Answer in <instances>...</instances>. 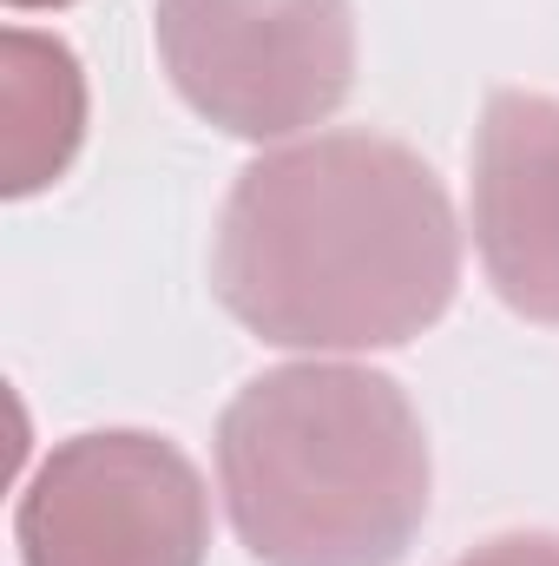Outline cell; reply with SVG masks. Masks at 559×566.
<instances>
[{
  "label": "cell",
  "mask_w": 559,
  "mask_h": 566,
  "mask_svg": "<svg viewBox=\"0 0 559 566\" xmlns=\"http://www.w3.org/2000/svg\"><path fill=\"white\" fill-rule=\"evenodd\" d=\"M211 283L277 349H395L454 303V205L402 139L283 145L238 171Z\"/></svg>",
  "instance_id": "6da1fadb"
},
{
  "label": "cell",
  "mask_w": 559,
  "mask_h": 566,
  "mask_svg": "<svg viewBox=\"0 0 559 566\" xmlns=\"http://www.w3.org/2000/svg\"><path fill=\"white\" fill-rule=\"evenodd\" d=\"M218 481L264 566H395L428 521V434L382 369L283 363L224 409Z\"/></svg>",
  "instance_id": "7a4b0ae2"
},
{
  "label": "cell",
  "mask_w": 559,
  "mask_h": 566,
  "mask_svg": "<svg viewBox=\"0 0 559 566\" xmlns=\"http://www.w3.org/2000/svg\"><path fill=\"white\" fill-rule=\"evenodd\" d=\"M158 53L191 113L231 139L323 126L356 86L349 0H158Z\"/></svg>",
  "instance_id": "3957f363"
},
{
  "label": "cell",
  "mask_w": 559,
  "mask_h": 566,
  "mask_svg": "<svg viewBox=\"0 0 559 566\" xmlns=\"http://www.w3.org/2000/svg\"><path fill=\"white\" fill-rule=\"evenodd\" d=\"M13 541L20 566H204L211 501L171 441L145 428H93L40 461Z\"/></svg>",
  "instance_id": "277c9868"
},
{
  "label": "cell",
  "mask_w": 559,
  "mask_h": 566,
  "mask_svg": "<svg viewBox=\"0 0 559 566\" xmlns=\"http://www.w3.org/2000/svg\"><path fill=\"white\" fill-rule=\"evenodd\" d=\"M474 244L494 296L559 323V99L494 93L474 133Z\"/></svg>",
  "instance_id": "5b68a950"
},
{
  "label": "cell",
  "mask_w": 559,
  "mask_h": 566,
  "mask_svg": "<svg viewBox=\"0 0 559 566\" xmlns=\"http://www.w3.org/2000/svg\"><path fill=\"white\" fill-rule=\"evenodd\" d=\"M0 113H7V198H27L53 185L86 133V80L80 60L60 40H40L27 27H7L0 40Z\"/></svg>",
  "instance_id": "8992f818"
},
{
  "label": "cell",
  "mask_w": 559,
  "mask_h": 566,
  "mask_svg": "<svg viewBox=\"0 0 559 566\" xmlns=\"http://www.w3.org/2000/svg\"><path fill=\"white\" fill-rule=\"evenodd\" d=\"M454 566H559V534H500L461 554Z\"/></svg>",
  "instance_id": "52a82bcc"
},
{
  "label": "cell",
  "mask_w": 559,
  "mask_h": 566,
  "mask_svg": "<svg viewBox=\"0 0 559 566\" xmlns=\"http://www.w3.org/2000/svg\"><path fill=\"white\" fill-rule=\"evenodd\" d=\"M7 7H66V0H7Z\"/></svg>",
  "instance_id": "ba28073f"
}]
</instances>
